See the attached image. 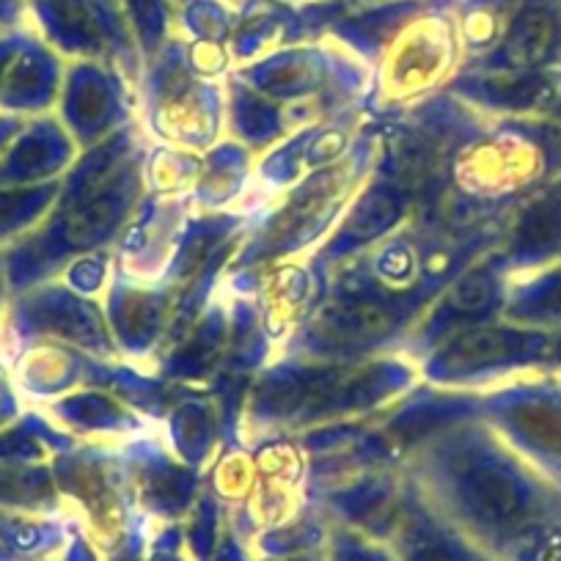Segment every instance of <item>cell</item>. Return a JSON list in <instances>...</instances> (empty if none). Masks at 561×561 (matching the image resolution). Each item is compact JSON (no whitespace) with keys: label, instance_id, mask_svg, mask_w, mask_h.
<instances>
[{"label":"cell","instance_id":"cell-3","mask_svg":"<svg viewBox=\"0 0 561 561\" xmlns=\"http://www.w3.org/2000/svg\"><path fill=\"white\" fill-rule=\"evenodd\" d=\"M556 20L545 9H528L512 23L501 56L515 69H534L553 53Z\"/></svg>","mask_w":561,"mask_h":561},{"label":"cell","instance_id":"cell-7","mask_svg":"<svg viewBox=\"0 0 561 561\" xmlns=\"http://www.w3.org/2000/svg\"><path fill=\"white\" fill-rule=\"evenodd\" d=\"M413 561H460L457 556H451L449 550L444 548H421L419 553L413 556Z\"/></svg>","mask_w":561,"mask_h":561},{"label":"cell","instance_id":"cell-8","mask_svg":"<svg viewBox=\"0 0 561 561\" xmlns=\"http://www.w3.org/2000/svg\"><path fill=\"white\" fill-rule=\"evenodd\" d=\"M550 561H561V550H556V553L550 556Z\"/></svg>","mask_w":561,"mask_h":561},{"label":"cell","instance_id":"cell-5","mask_svg":"<svg viewBox=\"0 0 561 561\" xmlns=\"http://www.w3.org/2000/svg\"><path fill=\"white\" fill-rule=\"evenodd\" d=\"M495 298L493 280L488 275H468L455 289V306L462 311H484Z\"/></svg>","mask_w":561,"mask_h":561},{"label":"cell","instance_id":"cell-6","mask_svg":"<svg viewBox=\"0 0 561 561\" xmlns=\"http://www.w3.org/2000/svg\"><path fill=\"white\" fill-rule=\"evenodd\" d=\"M111 220H113L111 207H105V204H96L91 213L83 215V224L75 226V229H72L75 240H96V234L107 231Z\"/></svg>","mask_w":561,"mask_h":561},{"label":"cell","instance_id":"cell-1","mask_svg":"<svg viewBox=\"0 0 561 561\" xmlns=\"http://www.w3.org/2000/svg\"><path fill=\"white\" fill-rule=\"evenodd\" d=\"M462 499L471 515L488 526L510 523L520 510V488L510 473L495 466L473 468L462 482Z\"/></svg>","mask_w":561,"mask_h":561},{"label":"cell","instance_id":"cell-4","mask_svg":"<svg viewBox=\"0 0 561 561\" xmlns=\"http://www.w3.org/2000/svg\"><path fill=\"white\" fill-rule=\"evenodd\" d=\"M523 347L520 336H512V333H495V331H479L468 333L466 339L455 344V350L449 353L451 366H482L493 364V360L510 358L517 350Z\"/></svg>","mask_w":561,"mask_h":561},{"label":"cell","instance_id":"cell-2","mask_svg":"<svg viewBox=\"0 0 561 561\" xmlns=\"http://www.w3.org/2000/svg\"><path fill=\"white\" fill-rule=\"evenodd\" d=\"M393 328V314L375 300H347L322 314L320 331L336 344L375 342Z\"/></svg>","mask_w":561,"mask_h":561}]
</instances>
